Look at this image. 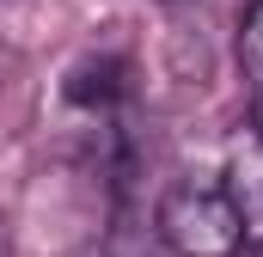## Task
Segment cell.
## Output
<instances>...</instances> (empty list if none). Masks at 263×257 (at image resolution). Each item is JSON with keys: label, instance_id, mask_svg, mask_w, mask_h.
Returning a JSON list of instances; mask_svg holds the SVG:
<instances>
[{"label": "cell", "instance_id": "cell-1", "mask_svg": "<svg viewBox=\"0 0 263 257\" xmlns=\"http://www.w3.org/2000/svg\"><path fill=\"white\" fill-rule=\"evenodd\" d=\"M153 227H159L165 251H178V257H239L245 251V214L214 184H178V190H165Z\"/></svg>", "mask_w": 263, "mask_h": 257}, {"label": "cell", "instance_id": "cell-2", "mask_svg": "<svg viewBox=\"0 0 263 257\" xmlns=\"http://www.w3.org/2000/svg\"><path fill=\"white\" fill-rule=\"evenodd\" d=\"M227 196H233V208L245 214V239H257V233H263V135H257V128H245V135L233 141Z\"/></svg>", "mask_w": 263, "mask_h": 257}, {"label": "cell", "instance_id": "cell-3", "mask_svg": "<svg viewBox=\"0 0 263 257\" xmlns=\"http://www.w3.org/2000/svg\"><path fill=\"white\" fill-rule=\"evenodd\" d=\"M123 98H129V62L123 56H86V62H73V74H67V104L110 111Z\"/></svg>", "mask_w": 263, "mask_h": 257}, {"label": "cell", "instance_id": "cell-4", "mask_svg": "<svg viewBox=\"0 0 263 257\" xmlns=\"http://www.w3.org/2000/svg\"><path fill=\"white\" fill-rule=\"evenodd\" d=\"M239 67H245V80L263 86V0H251L239 19Z\"/></svg>", "mask_w": 263, "mask_h": 257}, {"label": "cell", "instance_id": "cell-5", "mask_svg": "<svg viewBox=\"0 0 263 257\" xmlns=\"http://www.w3.org/2000/svg\"><path fill=\"white\" fill-rule=\"evenodd\" d=\"M251 128L263 135V86H257V104H251Z\"/></svg>", "mask_w": 263, "mask_h": 257}, {"label": "cell", "instance_id": "cell-6", "mask_svg": "<svg viewBox=\"0 0 263 257\" xmlns=\"http://www.w3.org/2000/svg\"><path fill=\"white\" fill-rule=\"evenodd\" d=\"M245 257H263V233H257V239H245Z\"/></svg>", "mask_w": 263, "mask_h": 257}, {"label": "cell", "instance_id": "cell-7", "mask_svg": "<svg viewBox=\"0 0 263 257\" xmlns=\"http://www.w3.org/2000/svg\"><path fill=\"white\" fill-rule=\"evenodd\" d=\"M159 6H190V0H159Z\"/></svg>", "mask_w": 263, "mask_h": 257}]
</instances>
